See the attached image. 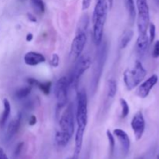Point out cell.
I'll use <instances>...</instances> for the list:
<instances>
[{
  "label": "cell",
  "instance_id": "obj_1",
  "mask_svg": "<svg viewBox=\"0 0 159 159\" xmlns=\"http://www.w3.org/2000/svg\"><path fill=\"white\" fill-rule=\"evenodd\" d=\"M76 130L75 138L74 159H78L82 151L83 138L85 128L88 124V98L86 92L84 89L77 92V108H76Z\"/></svg>",
  "mask_w": 159,
  "mask_h": 159
},
{
  "label": "cell",
  "instance_id": "obj_2",
  "mask_svg": "<svg viewBox=\"0 0 159 159\" xmlns=\"http://www.w3.org/2000/svg\"><path fill=\"white\" fill-rule=\"evenodd\" d=\"M60 130L55 134V142L59 147H65L71 141L75 132L74 107L69 104L61 116Z\"/></svg>",
  "mask_w": 159,
  "mask_h": 159
},
{
  "label": "cell",
  "instance_id": "obj_3",
  "mask_svg": "<svg viewBox=\"0 0 159 159\" xmlns=\"http://www.w3.org/2000/svg\"><path fill=\"white\" fill-rule=\"evenodd\" d=\"M107 0H97L93 11L92 22L93 23V40L99 46L103 38V30L108 12Z\"/></svg>",
  "mask_w": 159,
  "mask_h": 159
},
{
  "label": "cell",
  "instance_id": "obj_4",
  "mask_svg": "<svg viewBox=\"0 0 159 159\" xmlns=\"http://www.w3.org/2000/svg\"><path fill=\"white\" fill-rule=\"evenodd\" d=\"M97 47L91 78V91L93 95L96 93L99 86V81L102 77V71L108 55V44L107 41H102Z\"/></svg>",
  "mask_w": 159,
  "mask_h": 159
},
{
  "label": "cell",
  "instance_id": "obj_5",
  "mask_svg": "<svg viewBox=\"0 0 159 159\" xmlns=\"http://www.w3.org/2000/svg\"><path fill=\"white\" fill-rule=\"evenodd\" d=\"M147 75V71L140 61H136L134 68L124 72V82L127 90L131 91L141 84Z\"/></svg>",
  "mask_w": 159,
  "mask_h": 159
},
{
  "label": "cell",
  "instance_id": "obj_6",
  "mask_svg": "<svg viewBox=\"0 0 159 159\" xmlns=\"http://www.w3.org/2000/svg\"><path fill=\"white\" fill-rule=\"evenodd\" d=\"M91 59L86 54L81 55L77 58L75 65L71 71L70 77L68 79L70 82V85H72L74 88L77 89L78 84L82 75L85 71L89 69L91 66Z\"/></svg>",
  "mask_w": 159,
  "mask_h": 159
},
{
  "label": "cell",
  "instance_id": "obj_7",
  "mask_svg": "<svg viewBox=\"0 0 159 159\" xmlns=\"http://www.w3.org/2000/svg\"><path fill=\"white\" fill-rule=\"evenodd\" d=\"M70 87L69 80L67 77L60 78L54 85V96L57 99V113L66 106L68 102V89Z\"/></svg>",
  "mask_w": 159,
  "mask_h": 159
},
{
  "label": "cell",
  "instance_id": "obj_8",
  "mask_svg": "<svg viewBox=\"0 0 159 159\" xmlns=\"http://www.w3.org/2000/svg\"><path fill=\"white\" fill-rule=\"evenodd\" d=\"M136 6L138 12V29L139 34H147L150 23V14L148 0H136Z\"/></svg>",
  "mask_w": 159,
  "mask_h": 159
},
{
  "label": "cell",
  "instance_id": "obj_9",
  "mask_svg": "<svg viewBox=\"0 0 159 159\" xmlns=\"http://www.w3.org/2000/svg\"><path fill=\"white\" fill-rule=\"evenodd\" d=\"M86 40L87 37L85 30L79 28L71 45V55L72 56L73 58L77 59L82 55V51H84V48L86 44Z\"/></svg>",
  "mask_w": 159,
  "mask_h": 159
},
{
  "label": "cell",
  "instance_id": "obj_10",
  "mask_svg": "<svg viewBox=\"0 0 159 159\" xmlns=\"http://www.w3.org/2000/svg\"><path fill=\"white\" fill-rule=\"evenodd\" d=\"M131 127L135 139L137 141L141 140L145 130V120L141 111H138L134 116L131 120Z\"/></svg>",
  "mask_w": 159,
  "mask_h": 159
},
{
  "label": "cell",
  "instance_id": "obj_11",
  "mask_svg": "<svg viewBox=\"0 0 159 159\" xmlns=\"http://www.w3.org/2000/svg\"><path fill=\"white\" fill-rule=\"evenodd\" d=\"M158 82V76L157 75H152L147 80L139 85L136 90V95L141 99H144L149 95L150 92Z\"/></svg>",
  "mask_w": 159,
  "mask_h": 159
},
{
  "label": "cell",
  "instance_id": "obj_12",
  "mask_svg": "<svg viewBox=\"0 0 159 159\" xmlns=\"http://www.w3.org/2000/svg\"><path fill=\"white\" fill-rule=\"evenodd\" d=\"M113 135L116 137L120 144L123 155L127 156L130 148V141L128 134L124 130L117 128L113 130Z\"/></svg>",
  "mask_w": 159,
  "mask_h": 159
},
{
  "label": "cell",
  "instance_id": "obj_13",
  "mask_svg": "<svg viewBox=\"0 0 159 159\" xmlns=\"http://www.w3.org/2000/svg\"><path fill=\"white\" fill-rule=\"evenodd\" d=\"M25 64L29 66H36L46 61V57L42 54L36 51H29L23 57Z\"/></svg>",
  "mask_w": 159,
  "mask_h": 159
},
{
  "label": "cell",
  "instance_id": "obj_14",
  "mask_svg": "<svg viewBox=\"0 0 159 159\" xmlns=\"http://www.w3.org/2000/svg\"><path fill=\"white\" fill-rule=\"evenodd\" d=\"M22 116H23L22 113L20 112L16 115V116L9 122L7 127V130H6V139L8 141L12 139L20 130V126H21Z\"/></svg>",
  "mask_w": 159,
  "mask_h": 159
},
{
  "label": "cell",
  "instance_id": "obj_15",
  "mask_svg": "<svg viewBox=\"0 0 159 159\" xmlns=\"http://www.w3.org/2000/svg\"><path fill=\"white\" fill-rule=\"evenodd\" d=\"M149 44V38L147 34H139L136 42L137 54L140 57H143L145 54Z\"/></svg>",
  "mask_w": 159,
  "mask_h": 159
},
{
  "label": "cell",
  "instance_id": "obj_16",
  "mask_svg": "<svg viewBox=\"0 0 159 159\" xmlns=\"http://www.w3.org/2000/svg\"><path fill=\"white\" fill-rule=\"evenodd\" d=\"M3 106H4V110H3L2 114L0 118V128H2L6 125L11 113L10 102L7 99H3Z\"/></svg>",
  "mask_w": 159,
  "mask_h": 159
},
{
  "label": "cell",
  "instance_id": "obj_17",
  "mask_svg": "<svg viewBox=\"0 0 159 159\" xmlns=\"http://www.w3.org/2000/svg\"><path fill=\"white\" fill-rule=\"evenodd\" d=\"M134 37V31L132 30H127L123 34L122 37L120 41V48L121 49H124L127 47V45L131 41Z\"/></svg>",
  "mask_w": 159,
  "mask_h": 159
},
{
  "label": "cell",
  "instance_id": "obj_18",
  "mask_svg": "<svg viewBox=\"0 0 159 159\" xmlns=\"http://www.w3.org/2000/svg\"><path fill=\"white\" fill-rule=\"evenodd\" d=\"M117 91L116 82L113 79H109L107 82V96L109 99H113Z\"/></svg>",
  "mask_w": 159,
  "mask_h": 159
},
{
  "label": "cell",
  "instance_id": "obj_19",
  "mask_svg": "<svg viewBox=\"0 0 159 159\" xmlns=\"http://www.w3.org/2000/svg\"><path fill=\"white\" fill-rule=\"evenodd\" d=\"M31 6L34 10L39 15H42L45 12V4L43 0H30Z\"/></svg>",
  "mask_w": 159,
  "mask_h": 159
},
{
  "label": "cell",
  "instance_id": "obj_20",
  "mask_svg": "<svg viewBox=\"0 0 159 159\" xmlns=\"http://www.w3.org/2000/svg\"><path fill=\"white\" fill-rule=\"evenodd\" d=\"M31 89H32V86L31 85H27V86L22 87V88L19 89L15 93V97L17 99H23L24 98H26L31 93Z\"/></svg>",
  "mask_w": 159,
  "mask_h": 159
},
{
  "label": "cell",
  "instance_id": "obj_21",
  "mask_svg": "<svg viewBox=\"0 0 159 159\" xmlns=\"http://www.w3.org/2000/svg\"><path fill=\"white\" fill-rule=\"evenodd\" d=\"M35 86H37L44 95H49L50 92H51V88L52 86V82L51 81L41 82L37 80Z\"/></svg>",
  "mask_w": 159,
  "mask_h": 159
},
{
  "label": "cell",
  "instance_id": "obj_22",
  "mask_svg": "<svg viewBox=\"0 0 159 159\" xmlns=\"http://www.w3.org/2000/svg\"><path fill=\"white\" fill-rule=\"evenodd\" d=\"M107 136L109 141V146H110V158H113V154H114L116 142H115L114 135L111 133V131L110 130H108L107 131Z\"/></svg>",
  "mask_w": 159,
  "mask_h": 159
},
{
  "label": "cell",
  "instance_id": "obj_23",
  "mask_svg": "<svg viewBox=\"0 0 159 159\" xmlns=\"http://www.w3.org/2000/svg\"><path fill=\"white\" fill-rule=\"evenodd\" d=\"M127 6L130 19L134 20L135 19V16H136V9H135L134 0H127Z\"/></svg>",
  "mask_w": 159,
  "mask_h": 159
},
{
  "label": "cell",
  "instance_id": "obj_24",
  "mask_svg": "<svg viewBox=\"0 0 159 159\" xmlns=\"http://www.w3.org/2000/svg\"><path fill=\"white\" fill-rule=\"evenodd\" d=\"M120 102L121 108H122V113H121V117L126 118L128 116L129 113H130V107H129L128 103L127 101L124 99H120Z\"/></svg>",
  "mask_w": 159,
  "mask_h": 159
},
{
  "label": "cell",
  "instance_id": "obj_25",
  "mask_svg": "<svg viewBox=\"0 0 159 159\" xmlns=\"http://www.w3.org/2000/svg\"><path fill=\"white\" fill-rule=\"evenodd\" d=\"M148 29H149V43L150 44H152V43L154 42L155 38V34H156V27H155V25L153 23H149L148 26Z\"/></svg>",
  "mask_w": 159,
  "mask_h": 159
},
{
  "label": "cell",
  "instance_id": "obj_26",
  "mask_svg": "<svg viewBox=\"0 0 159 159\" xmlns=\"http://www.w3.org/2000/svg\"><path fill=\"white\" fill-rule=\"evenodd\" d=\"M59 63H60L59 56L57 55V54H53L51 57V60H50V64H51V65L53 68H57L59 65Z\"/></svg>",
  "mask_w": 159,
  "mask_h": 159
},
{
  "label": "cell",
  "instance_id": "obj_27",
  "mask_svg": "<svg viewBox=\"0 0 159 159\" xmlns=\"http://www.w3.org/2000/svg\"><path fill=\"white\" fill-rule=\"evenodd\" d=\"M23 145H24V143L23 142H20L16 145V147L15 150H14V152H13V158L15 159L16 158H18V156L20 155V154L21 153V151H22V149H23Z\"/></svg>",
  "mask_w": 159,
  "mask_h": 159
},
{
  "label": "cell",
  "instance_id": "obj_28",
  "mask_svg": "<svg viewBox=\"0 0 159 159\" xmlns=\"http://www.w3.org/2000/svg\"><path fill=\"white\" fill-rule=\"evenodd\" d=\"M152 57L154 58H158V57H159V40L155 42L153 51H152Z\"/></svg>",
  "mask_w": 159,
  "mask_h": 159
},
{
  "label": "cell",
  "instance_id": "obj_29",
  "mask_svg": "<svg viewBox=\"0 0 159 159\" xmlns=\"http://www.w3.org/2000/svg\"><path fill=\"white\" fill-rule=\"evenodd\" d=\"M92 0H82V10H86L91 6Z\"/></svg>",
  "mask_w": 159,
  "mask_h": 159
},
{
  "label": "cell",
  "instance_id": "obj_30",
  "mask_svg": "<svg viewBox=\"0 0 159 159\" xmlns=\"http://www.w3.org/2000/svg\"><path fill=\"white\" fill-rule=\"evenodd\" d=\"M37 117H36V116H34V115H31L30 116V119H29V125L30 126H34L36 124H37Z\"/></svg>",
  "mask_w": 159,
  "mask_h": 159
},
{
  "label": "cell",
  "instance_id": "obj_31",
  "mask_svg": "<svg viewBox=\"0 0 159 159\" xmlns=\"http://www.w3.org/2000/svg\"><path fill=\"white\" fill-rule=\"evenodd\" d=\"M26 16H27V19L32 23H36L37 22V18L34 15H33L32 13H30V12H27L26 13Z\"/></svg>",
  "mask_w": 159,
  "mask_h": 159
},
{
  "label": "cell",
  "instance_id": "obj_32",
  "mask_svg": "<svg viewBox=\"0 0 159 159\" xmlns=\"http://www.w3.org/2000/svg\"><path fill=\"white\" fill-rule=\"evenodd\" d=\"M25 107H26V108L31 110V109H33L34 107H35V102H34L33 100L27 101V102H26V105H25Z\"/></svg>",
  "mask_w": 159,
  "mask_h": 159
},
{
  "label": "cell",
  "instance_id": "obj_33",
  "mask_svg": "<svg viewBox=\"0 0 159 159\" xmlns=\"http://www.w3.org/2000/svg\"><path fill=\"white\" fill-rule=\"evenodd\" d=\"M0 159H9L6 154L3 151V149L1 148H0Z\"/></svg>",
  "mask_w": 159,
  "mask_h": 159
},
{
  "label": "cell",
  "instance_id": "obj_34",
  "mask_svg": "<svg viewBox=\"0 0 159 159\" xmlns=\"http://www.w3.org/2000/svg\"><path fill=\"white\" fill-rule=\"evenodd\" d=\"M33 37H34V36H33V34H31V33H29V34H26V41H28V42L31 41V40H33Z\"/></svg>",
  "mask_w": 159,
  "mask_h": 159
},
{
  "label": "cell",
  "instance_id": "obj_35",
  "mask_svg": "<svg viewBox=\"0 0 159 159\" xmlns=\"http://www.w3.org/2000/svg\"><path fill=\"white\" fill-rule=\"evenodd\" d=\"M107 3H108L109 9H111L113 7V0H107Z\"/></svg>",
  "mask_w": 159,
  "mask_h": 159
},
{
  "label": "cell",
  "instance_id": "obj_36",
  "mask_svg": "<svg viewBox=\"0 0 159 159\" xmlns=\"http://www.w3.org/2000/svg\"><path fill=\"white\" fill-rule=\"evenodd\" d=\"M156 2L158 3V4H159V0H156Z\"/></svg>",
  "mask_w": 159,
  "mask_h": 159
},
{
  "label": "cell",
  "instance_id": "obj_37",
  "mask_svg": "<svg viewBox=\"0 0 159 159\" xmlns=\"http://www.w3.org/2000/svg\"><path fill=\"white\" fill-rule=\"evenodd\" d=\"M68 159H74V158H68Z\"/></svg>",
  "mask_w": 159,
  "mask_h": 159
},
{
  "label": "cell",
  "instance_id": "obj_38",
  "mask_svg": "<svg viewBox=\"0 0 159 159\" xmlns=\"http://www.w3.org/2000/svg\"><path fill=\"white\" fill-rule=\"evenodd\" d=\"M158 159H159V154H158Z\"/></svg>",
  "mask_w": 159,
  "mask_h": 159
},
{
  "label": "cell",
  "instance_id": "obj_39",
  "mask_svg": "<svg viewBox=\"0 0 159 159\" xmlns=\"http://www.w3.org/2000/svg\"><path fill=\"white\" fill-rule=\"evenodd\" d=\"M20 1H25V0H20Z\"/></svg>",
  "mask_w": 159,
  "mask_h": 159
},
{
  "label": "cell",
  "instance_id": "obj_40",
  "mask_svg": "<svg viewBox=\"0 0 159 159\" xmlns=\"http://www.w3.org/2000/svg\"><path fill=\"white\" fill-rule=\"evenodd\" d=\"M155 1H156V0H155Z\"/></svg>",
  "mask_w": 159,
  "mask_h": 159
}]
</instances>
